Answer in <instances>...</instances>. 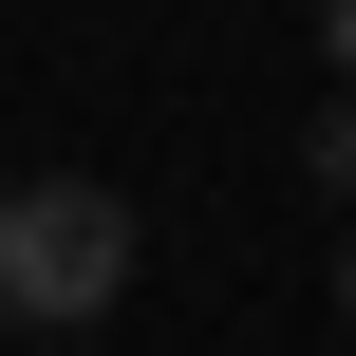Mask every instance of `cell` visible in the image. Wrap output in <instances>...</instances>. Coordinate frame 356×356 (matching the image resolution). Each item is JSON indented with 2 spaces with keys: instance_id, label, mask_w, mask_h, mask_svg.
Returning a JSON list of instances; mask_svg holds the SVG:
<instances>
[{
  "instance_id": "3",
  "label": "cell",
  "mask_w": 356,
  "mask_h": 356,
  "mask_svg": "<svg viewBox=\"0 0 356 356\" xmlns=\"http://www.w3.org/2000/svg\"><path fill=\"white\" fill-rule=\"evenodd\" d=\"M319 56H338V94H356V0H319Z\"/></svg>"
},
{
  "instance_id": "4",
  "label": "cell",
  "mask_w": 356,
  "mask_h": 356,
  "mask_svg": "<svg viewBox=\"0 0 356 356\" xmlns=\"http://www.w3.org/2000/svg\"><path fill=\"white\" fill-rule=\"evenodd\" d=\"M338 319H356V244H338Z\"/></svg>"
},
{
  "instance_id": "5",
  "label": "cell",
  "mask_w": 356,
  "mask_h": 356,
  "mask_svg": "<svg viewBox=\"0 0 356 356\" xmlns=\"http://www.w3.org/2000/svg\"><path fill=\"white\" fill-rule=\"evenodd\" d=\"M19 356H94V338H19Z\"/></svg>"
},
{
  "instance_id": "1",
  "label": "cell",
  "mask_w": 356,
  "mask_h": 356,
  "mask_svg": "<svg viewBox=\"0 0 356 356\" xmlns=\"http://www.w3.org/2000/svg\"><path fill=\"white\" fill-rule=\"evenodd\" d=\"M131 263H150L131 188H94V169L0 188V319H19V338H94V319L131 300Z\"/></svg>"
},
{
  "instance_id": "2",
  "label": "cell",
  "mask_w": 356,
  "mask_h": 356,
  "mask_svg": "<svg viewBox=\"0 0 356 356\" xmlns=\"http://www.w3.org/2000/svg\"><path fill=\"white\" fill-rule=\"evenodd\" d=\"M300 188H319V207H356V94L319 113V150H300Z\"/></svg>"
}]
</instances>
